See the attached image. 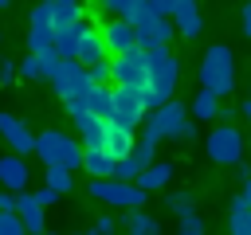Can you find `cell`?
I'll use <instances>...</instances> for the list:
<instances>
[{"instance_id":"42","label":"cell","mask_w":251,"mask_h":235,"mask_svg":"<svg viewBox=\"0 0 251 235\" xmlns=\"http://www.w3.org/2000/svg\"><path fill=\"white\" fill-rule=\"evenodd\" d=\"M75 235H94V231H75Z\"/></svg>"},{"instance_id":"35","label":"cell","mask_w":251,"mask_h":235,"mask_svg":"<svg viewBox=\"0 0 251 235\" xmlns=\"http://www.w3.org/2000/svg\"><path fill=\"white\" fill-rule=\"evenodd\" d=\"M31 196H35V204H39V208H43V212H47V208H51V204H55V200H59V196H55V192H51V188H39V192H31Z\"/></svg>"},{"instance_id":"29","label":"cell","mask_w":251,"mask_h":235,"mask_svg":"<svg viewBox=\"0 0 251 235\" xmlns=\"http://www.w3.org/2000/svg\"><path fill=\"white\" fill-rule=\"evenodd\" d=\"M176 235H204V215H200V212H188V215H180V223H176Z\"/></svg>"},{"instance_id":"31","label":"cell","mask_w":251,"mask_h":235,"mask_svg":"<svg viewBox=\"0 0 251 235\" xmlns=\"http://www.w3.org/2000/svg\"><path fill=\"white\" fill-rule=\"evenodd\" d=\"M86 78H90V86H110V59L86 67Z\"/></svg>"},{"instance_id":"2","label":"cell","mask_w":251,"mask_h":235,"mask_svg":"<svg viewBox=\"0 0 251 235\" xmlns=\"http://www.w3.org/2000/svg\"><path fill=\"white\" fill-rule=\"evenodd\" d=\"M165 137H180V141H192V137H196V121L188 118V106H180L176 98L165 102L161 110H153V114L145 118V125H141V141H145V145L157 149Z\"/></svg>"},{"instance_id":"32","label":"cell","mask_w":251,"mask_h":235,"mask_svg":"<svg viewBox=\"0 0 251 235\" xmlns=\"http://www.w3.org/2000/svg\"><path fill=\"white\" fill-rule=\"evenodd\" d=\"M126 4H129V0H102L98 12H102L106 20H126Z\"/></svg>"},{"instance_id":"17","label":"cell","mask_w":251,"mask_h":235,"mask_svg":"<svg viewBox=\"0 0 251 235\" xmlns=\"http://www.w3.org/2000/svg\"><path fill=\"white\" fill-rule=\"evenodd\" d=\"M110 55H106V43H102V31L90 24L86 31H82V39H78V51H75V63L86 70V67H94V63H106Z\"/></svg>"},{"instance_id":"16","label":"cell","mask_w":251,"mask_h":235,"mask_svg":"<svg viewBox=\"0 0 251 235\" xmlns=\"http://www.w3.org/2000/svg\"><path fill=\"white\" fill-rule=\"evenodd\" d=\"M12 215L20 219L24 235H43V231H47V215H43V208L35 204L31 192H20V196H16V212H12Z\"/></svg>"},{"instance_id":"21","label":"cell","mask_w":251,"mask_h":235,"mask_svg":"<svg viewBox=\"0 0 251 235\" xmlns=\"http://www.w3.org/2000/svg\"><path fill=\"white\" fill-rule=\"evenodd\" d=\"M51 4V27L59 31V27H71V24H78L82 16H86V8L78 4V0H47Z\"/></svg>"},{"instance_id":"23","label":"cell","mask_w":251,"mask_h":235,"mask_svg":"<svg viewBox=\"0 0 251 235\" xmlns=\"http://www.w3.org/2000/svg\"><path fill=\"white\" fill-rule=\"evenodd\" d=\"M227 231L231 235H251V204L239 200V196H231V204H227Z\"/></svg>"},{"instance_id":"24","label":"cell","mask_w":251,"mask_h":235,"mask_svg":"<svg viewBox=\"0 0 251 235\" xmlns=\"http://www.w3.org/2000/svg\"><path fill=\"white\" fill-rule=\"evenodd\" d=\"M86 110H90V118L110 121V118H114V90H110V86H94L90 98H86Z\"/></svg>"},{"instance_id":"15","label":"cell","mask_w":251,"mask_h":235,"mask_svg":"<svg viewBox=\"0 0 251 235\" xmlns=\"http://www.w3.org/2000/svg\"><path fill=\"white\" fill-rule=\"evenodd\" d=\"M0 137L8 141V149L16 153V157H24V153H35V133L16 118V114H0Z\"/></svg>"},{"instance_id":"38","label":"cell","mask_w":251,"mask_h":235,"mask_svg":"<svg viewBox=\"0 0 251 235\" xmlns=\"http://www.w3.org/2000/svg\"><path fill=\"white\" fill-rule=\"evenodd\" d=\"M16 212V196L12 192H0V215H12Z\"/></svg>"},{"instance_id":"40","label":"cell","mask_w":251,"mask_h":235,"mask_svg":"<svg viewBox=\"0 0 251 235\" xmlns=\"http://www.w3.org/2000/svg\"><path fill=\"white\" fill-rule=\"evenodd\" d=\"M239 200H247V204H251V176L243 180V192H239Z\"/></svg>"},{"instance_id":"34","label":"cell","mask_w":251,"mask_h":235,"mask_svg":"<svg viewBox=\"0 0 251 235\" xmlns=\"http://www.w3.org/2000/svg\"><path fill=\"white\" fill-rule=\"evenodd\" d=\"M0 235H24L20 219H16V215H0Z\"/></svg>"},{"instance_id":"28","label":"cell","mask_w":251,"mask_h":235,"mask_svg":"<svg viewBox=\"0 0 251 235\" xmlns=\"http://www.w3.org/2000/svg\"><path fill=\"white\" fill-rule=\"evenodd\" d=\"M165 208H169V212H176V215L196 212V208H192V192H165Z\"/></svg>"},{"instance_id":"14","label":"cell","mask_w":251,"mask_h":235,"mask_svg":"<svg viewBox=\"0 0 251 235\" xmlns=\"http://www.w3.org/2000/svg\"><path fill=\"white\" fill-rule=\"evenodd\" d=\"M169 20H173V31H180L184 39H196V35L204 31V12H200V4H192V0H173Z\"/></svg>"},{"instance_id":"19","label":"cell","mask_w":251,"mask_h":235,"mask_svg":"<svg viewBox=\"0 0 251 235\" xmlns=\"http://www.w3.org/2000/svg\"><path fill=\"white\" fill-rule=\"evenodd\" d=\"M133 149V133L129 129H122V125H114V121H106V137H102V153L110 157V161H122L126 153Z\"/></svg>"},{"instance_id":"26","label":"cell","mask_w":251,"mask_h":235,"mask_svg":"<svg viewBox=\"0 0 251 235\" xmlns=\"http://www.w3.org/2000/svg\"><path fill=\"white\" fill-rule=\"evenodd\" d=\"M126 231L129 235H161V223L149 215V212H126Z\"/></svg>"},{"instance_id":"1","label":"cell","mask_w":251,"mask_h":235,"mask_svg":"<svg viewBox=\"0 0 251 235\" xmlns=\"http://www.w3.org/2000/svg\"><path fill=\"white\" fill-rule=\"evenodd\" d=\"M145 70H149V86H145V110H161L165 102H173L176 78H180V63L173 55V47H157L145 51Z\"/></svg>"},{"instance_id":"11","label":"cell","mask_w":251,"mask_h":235,"mask_svg":"<svg viewBox=\"0 0 251 235\" xmlns=\"http://www.w3.org/2000/svg\"><path fill=\"white\" fill-rule=\"evenodd\" d=\"M153 145H145V141H133V149L122 157V161H114V176L110 180H122V184H133L149 164H153Z\"/></svg>"},{"instance_id":"13","label":"cell","mask_w":251,"mask_h":235,"mask_svg":"<svg viewBox=\"0 0 251 235\" xmlns=\"http://www.w3.org/2000/svg\"><path fill=\"white\" fill-rule=\"evenodd\" d=\"M98 31H102V43H106V55H110V59H122V55L137 51V43H133V27H129L126 20H106Z\"/></svg>"},{"instance_id":"27","label":"cell","mask_w":251,"mask_h":235,"mask_svg":"<svg viewBox=\"0 0 251 235\" xmlns=\"http://www.w3.org/2000/svg\"><path fill=\"white\" fill-rule=\"evenodd\" d=\"M43 188H51L55 196H63V192H71V188H75V172H67V168H47Z\"/></svg>"},{"instance_id":"37","label":"cell","mask_w":251,"mask_h":235,"mask_svg":"<svg viewBox=\"0 0 251 235\" xmlns=\"http://www.w3.org/2000/svg\"><path fill=\"white\" fill-rule=\"evenodd\" d=\"M16 78V63L12 59H0V82H12Z\"/></svg>"},{"instance_id":"39","label":"cell","mask_w":251,"mask_h":235,"mask_svg":"<svg viewBox=\"0 0 251 235\" xmlns=\"http://www.w3.org/2000/svg\"><path fill=\"white\" fill-rule=\"evenodd\" d=\"M239 24H243V35L251 39V4H243V12H239Z\"/></svg>"},{"instance_id":"10","label":"cell","mask_w":251,"mask_h":235,"mask_svg":"<svg viewBox=\"0 0 251 235\" xmlns=\"http://www.w3.org/2000/svg\"><path fill=\"white\" fill-rule=\"evenodd\" d=\"M145 118H149V110H145V94H137V90H114V125H122V129H141L145 125Z\"/></svg>"},{"instance_id":"3","label":"cell","mask_w":251,"mask_h":235,"mask_svg":"<svg viewBox=\"0 0 251 235\" xmlns=\"http://www.w3.org/2000/svg\"><path fill=\"white\" fill-rule=\"evenodd\" d=\"M196 74H200V90H208L216 98L235 94V55H231V47L227 43H212L204 51Z\"/></svg>"},{"instance_id":"18","label":"cell","mask_w":251,"mask_h":235,"mask_svg":"<svg viewBox=\"0 0 251 235\" xmlns=\"http://www.w3.org/2000/svg\"><path fill=\"white\" fill-rule=\"evenodd\" d=\"M86 27H90V20L82 16L78 24H71V27H59V31H55V55H59L63 63H67V59L75 63V51H78V39H82V31H86Z\"/></svg>"},{"instance_id":"41","label":"cell","mask_w":251,"mask_h":235,"mask_svg":"<svg viewBox=\"0 0 251 235\" xmlns=\"http://www.w3.org/2000/svg\"><path fill=\"white\" fill-rule=\"evenodd\" d=\"M243 118H247V121H251V98H247V102H243Z\"/></svg>"},{"instance_id":"30","label":"cell","mask_w":251,"mask_h":235,"mask_svg":"<svg viewBox=\"0 0 251 235\" xmlns=\"http://www.w3.org/2000/svg\"><path fill=\"white\" fill-rule=\"evenodd\" d=\"M35 59H39V78H47V82H51V78H55V70H59V63H63V59H59V55H55V51H47V55H35Z\"/></svg>"},{"instance_id":"8","label":"cell","mask_w":251,"mask_h":235,"mask_svg":"<svg viewBox=\"0 0 251 235\" xmlns=\"http://www.w3.org/2000/svg\"><path fill=\"white\" fill-rule=\"evenodd\" d=\"M51 90L63 98V102H86L90 98V78H86V70L78 67V63H59V70H55V78H51Z\"/></svg>"},{"instance_id":"5","label":"cell","mask_w":251,"mask_h":235,"mask_svg":"<svg viewBox=\"0 0 251 235\" xmlns=\"http://www.w3.org/2000/svg\"><path fill=\"white\" fill-rule=\"evenodd\" d=\"M86 192L110 208H126V212H145V192L137 184H122V180H90Z\"/></svg>"},{"instance_id":"25","label":"cell","mask_w":251,"mask_h":235,"mask_svg":"<svg viewBox=\"0 0 251 235\" xmlns=\"http://www.w3.org/2000/svg\"><path fill=\"white\" fill-rule=\"evenodd\" d=\"M188 118H196V121L220 118V98L208 94V90H196V98H192V106H188Z\"/></svg>"},{"instance_id":"7","label":"cell","mask_w":251,"mask_h":235,"mask_svg":"<svg viewBox=\"0 0 251 235\" xmlns=\"http://www.w3.org/2000/svg\"><path fill=\"white\" fill-rule=\"evenodd\" d=\"M243 149H247V141H243V133L235 125H216L208 133V141H204V153L216 164H239L243 161Z\"/></svg>"},{"instance_id":"33","label":"cell","mask_w":251,"mask_h":235,"mask_svg":"<svg viewBox=\"0 0 251 235\" xmlns=\"http://www.w3.org/2000/svg\"><path fill=\"white\" fill-rule=\"evenodd\" d=\"M16 74H20V78H39V59H35V55H24V59L16 63Z\"/></svg>"},{"instance_id":"4","label":"cell","mask_w":251,"mask_h":235,"mask_svg":"<svg viewBox=\"0 0 251 235\" xmlns=\"http://www.w3.org/2000/svg\"><path fill=\"white\" fill-rule=\"evenodd\" d=\"M35 157L47 164V168H67V172H78L82 168V149L71 133L63 129H43L35 133Z\"/></svg>"},{"instance_id":"12","label":"cell","mask_w":251,"mask_h":235,"mask_svg":"<svg viewBox=\"0 0 251 235\" xmlns=\"http://www.w3.org/2000/svg\"><path fill=\"white\" fill-rule=\"evenodd\" d=\"M27 184H31V168H27V161L16 157V153H4V157H0V192L20 196V192H27Z\"/></svg>"},{"instance_id":"22","label":"cell","mask_w":251,"mask_h":235,"mask_svg":"<svg viewBox=\"0 0 251 235\" xmlns=\"http://www.w3.org/2000/svg\"><path fill=\"white\" fill-rule=\"evenodd\" d=\"M82 172L90 180H110L114 176V161L102 153V149H82Z\"/></svg>"},{"instance_id":"6","label":"cell","mask_w":251,"mask_h":235,"mask_svg":"<svg viewBox=\"0 0 251 235\" xmlns=\"http://www.w3.org/2000/svg\"><path fill=\"white\" fill-rule=\"evenodd\" d=\"M110 82H114V90H137V94H145V86H149L145 51H129L122 59H110Z\"/></svg>"},{"instance_id":"36","label":"cell","mask_w":251,"mask_h":235,"mask_svg":"<svg viewBox=\"0 0 251 235\" xmlns=\"http://www.w3.org/2000/svg\"><path fill=\"white\" fill-rule=\"evenodd\" d=\"M114 231H118L114 215H102V219H98V227H94V235H114Z\"/></svg>"},{"instance_id":"9","label":"cell","mask_w":251,"mask_h":235,"mask_svg":"<svg viewBox=\"0 0 251 235\" xmlns=\"http://www.w3.org/2000/svg\"><path fill=\"white\" fill-rule=\"evenodd\" d=\"M55 51V27H51V4H35L27 16V55Z\"/></svg>"},{"instance_id":"44","label":"cell","mask_w":251,"mask_h":235,"mask_svg":"<svg viewBox=\"0 0 251 235\" xmlns=\"http://www.w3.org/2000/svg\"><path fill=\"white\" fill-rule=\"evenodd\" d=\"M247 98H251V94H247Z\"/></svg>"},{"instance_id":"20","label":"cell","mask_w":251,"mask_h":235,"mask_svg":"<svg viewBox=\"0 0 251 235\" xmlns=\"http://www.w3.org/2000/svg\"><path fill=\"white\" fill-rule=\"evenodd\" d=\"M169 180H173V164H169V161H153V164H149V168H145V172H141L133 184H137V188L149 196V192H161Z\"/></svg>"},{"instance_id":"43","label":"cell","mask_w":251,"mask_h":235,"mask_svg":"<svg viewBox=\"0 0 251 235\" xmlns=\"http://www.w3.org/2000/svg\"><path fill=\"white\" fill-rule=\"evenodd\" d=\"M43 235H59V231H43Z\"/></svg>"}]
</instances>
